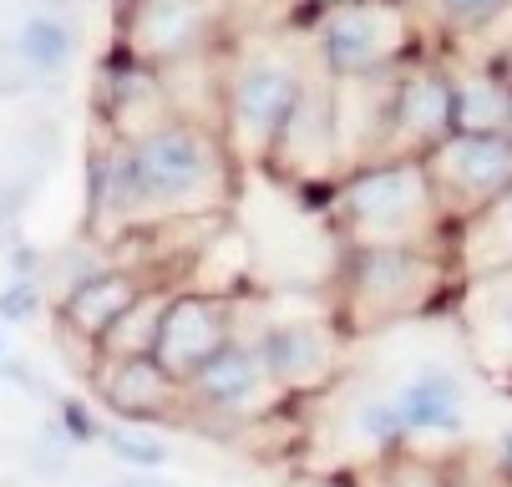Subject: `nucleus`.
Here are the masks:
<instances>
[{
  "mask_svg": "<svg viewBox=\"0 0 512 487\" xmlns=\"http://www.w3.org/2000/svg\"><path fill=\"white\" fill-rule=\"evenodd\" d=\"M229 183L234 158L218 127L168 117L137 137H107L87 173L92 229L122 239L173 219H203L229 198Z\"/></svg>",
  "mask_w": 512,
  "mask_h": 487,
  "instance_id": "nucleus-1",
  "label": "nucleus"
},
{
  "mask_svg": "<svg viewBox=\"0 0 512 487\" xmlns=\"http://www.w3.org/2000/svg\"><path fill=\"white\" fill-rule=\"evenodd\" d=\"M330 224L345 249H376V244H442L447 224L436 214L431 183L416 158H371L350 163L335 178Z\"/></svg>",
  "mask_w": 512,
  "mask_h": 487,
  "instance_id": "nucleus-2",
  "label": "nucleus"
},
{
  "mask_svg": "<svg viewBox=\"0 0 512 487\" xmlns=\"http://www.w3.org/2000/svg\"><path fill=\"white\" fill-rule=\"evenodd\" d=\"M452 285V259L436 244H376V249H345L340 274V320L350 335L376 330L406 315H421L436 295Z\"/></svg>",
  "mask_w": 512,
  "mask_h": 487,
  "instance_id": "nucleus-3",
  "label": "nucleus"
},
{
  "mask_svg": "<svg viewBox=\"0 0 512 487\" xmlns=\"http://www.w3.org/2000/svg\"><path fill=\"white\" fill-rule=\"evenodd\" d=\"M305 66L289 51H244L218 97V137L234 168H269V153L305 92Z\"/></svg>",
  "mask_w": 512,
  "mask_h": 487,
  "instance_id": "nucleus-4",
  "label": "nucleus"
},
{
  "mask_svg": "<svg viewBox=\"0 0 512 487\" xmlns=\"http://www.w3.org/2000/svg\"><path fill=\"white\" fill-rule=\"evenodd\" d=\"M421 31L401 0H350L320 16V72L325 82H376L416 56Z\"/></svg>",
  "mask_w": 512,
  "mask_h": 487,
  "instance_id": "nucleus-5",
  "label": "nucleus"
},
{
  "mask_svg": "<svg viewBox=\"0 0 512 487\" xmlns=\"http://www.w3.org/2000/svg\"><path fill=\"white\" fill-rule=\"evenodd\" d=\"M421 173L431 183L436 214L447 234L467 219H477L487 203H497L512 188V137L507 132H452L442 148L421 158Z\"/></svg>",
  "mask_w": 512,
  "mask_h": 487,
  "instance_id": "nucleus-6",
  "label": "nucleus"
},
{
  "mask_svg": "<svg viewBox=\"0 0 512 487\" xmlns=\"http://www.w3.org/2000/svg\"><path fill=\"white\" fill-rule=\"evenodd\" d=\"M452 77L442 56H411L401 72H391L386 97V132L376 158H426L452 137Z\"/></svg>",
  "mask_w": 512,
  "mask_h": 487,
  "instance_id": "nucleus-7",
  "label": "nucleus"
},
{
  "mask_svg": "<svg viewBox=\"0 0 512 487\" xmlns=\"http://www.w3.org/2000/svg\"><path fill=\"white\" fill-rule=\"evenodd\" d=\"M224 0H137V6L117 21V46L132 51L137 61L168 66L208 56L218 41V26H224Z\"/></svg>",
  "mask_w": 512,
  "mask_h": 487,
  "instance_id": "nucleus-8",
  "label": "nucleus"
},
{
  "mask_svg": "<svg viewBox=\"0 0 512 487\" xmlns=\"http://www.w3.org/2000/svg\"><path fill=\"white\" fill-rule=\"evenodd\" d=\"M234 300H239V295H208V290L178 285L173 300H168V310H163L158 340H153V366H158L168 381L188 386V381L203 371V361H213V356L239 335V325H234Z\"/></svg>",
  "mask_w": 512,
  "mask_h": 487,
  "instance_id": "nucleus-9",
  "label": "nucleus"
},
{
  "mask_svg": "<svg viewBox=\"0 0 512 487\" xmlns=\"http://www.w3.org/2000/svg\"><path fill=\"white\" fill-rule=\"evenodd\" d=\"M340 153H345V132H340V87L325 77H310L295 112H289L279 143L269 153V168L305 178H340Z\"/></svg>",
  "mask_w": 512,
  "mask_h": 487,
  "instance_id": "nucleus-10",
  "label": "nucleus"
},
{
  "mask_svg": "<svg viewBox=\"0 0 512 487\" xmlns=\"http://www.w3.org/2000/svg\"><path fill=\"white\" fill-rule=\"evenodd\" d=\"M188 406L218 411V416H234V422H254V416H274L279 411V391L259 361V345L234 335L213 361H203V371L183 386Z\"/></svg>",
  "mask_w": 512,
  "mask_h": 487,
  "instance_id": "nucleus-11",
  "label": "nucleus"
},
{
  "mask_svg": "<svg viewBox=\"0 0 512 487\" xmlns=\"http://www.w3.org/2000/svg\"><path fill=\"white\" fill-rule=\"evenodd\" d=\"M259 361L274 381V391L289 401V396H315L335 381V330L330 325H315V320H284V325H269L259 340Z\"/></svg>",
  "mask_w": 512,
  "mask_h": 487,
  "instance_id": "nucleus-12",
  "label": "nucleus"
},
{
  "mask_svg": "<svg viewBox=\"0 0 512 487\" xmlns=\"http://www.w3.org/2000/svg\"><path fill=\"white\" fill-rule=\"evenodd\" d=\"M102 122L112 127V137H137L158 122H168V92H163V72L148 61H137L132 51H112L102 66Z\"/></svg>",
  "mask_w": 512,
  "mask_h": 487,
  "instance_id": "nucleus-13",
  "label": "nucleus"
},
{
  "mask_svg": "<svg viewBox=\"0 0 512 487\" xmlns=\"http://www.w3.org/2000/svg\"><path fill=\"white\" fill-rule=\"evenodd\" d=\"M97 396L102 406L127 427H153V422H168L178 406H188L183 386L168 381L153 356H127V361H102L97 371Z\"/></svg>",
  "mask_w": 512,
  "mask_h": 487,
  "instance_id": "nucleus-14",
  "label": "nucleus"
},
{
  "mask_svg": "<svg viewBox=\"0 0 512 487\" xmlns=\"http://www.w3.org/2000/svg\"><path fill=\"white\" fill-rule=\"evenodd\" d=\"M142 274L137 269H122V264H102V269H92V274H82L77 285H71L66 295H61V305H56V315H61V325H66V335H77V340H87L92 351H97V340L122 320V310L142 295Z\"/></svg>",
  "mask_w": 512,
  "mask_h": 487,
  "instance_id": "nucleus-15",
  "label": "nucleus"
},
{
  "mask_svg": "<svg viewBox=\"0 0 512 487\" xmlns=\"http://www.w3.org/2000/svg\"><path fill=\"white\" fill-rule=\"evenodd\" d=\"M391 401H396L406 442L411 437H462V427H467V386H462L457 371L426 366Z\"/></svg>",
  "mask_w": 512,
  "mask_h": 487,
  "instance_id": "nucleus-16",
  "label": "nucleus"
},
{
  "mask_svg": "<svg viewBox=\"0 0 512 487\" xmlns=\"http://www.w3.org/2000/svg\"><path fill=\"white\" fill-rule=\"evenodd\" d=\"M447 239L457 280H502V274H512V188L497 203H487L477 219L457 224Z\"/></svg>",
  "mask_w": 512,
  "mask_h": 487,
  "instance_id": "nucleus-17",
  "label": "nucleus"
},
{
  "mask_svg": "<svg viewBox=\"0 0 512 487\" xmlns=\"http://www.w3.org/2000/svg\"><path fill=\"white\" fill-rule=\"evenodd\" d=\"M447 77H452V127L457 132H507L512 92H502L477 61L472 66L447 61Z\"/></svg>",
  "mask_w": 512,
  "mask_h": 487,
  "instance_id": "nucleus-18",
  "label": "nucleus"
},
{
  "mask_svg": "<svg viewBox=\"0 0 512 487\" xmlns=\"http://www.w3.org/2000/svg\"><path fill=\"white\" fill-rule=\"evenodd\" d=\"M178 285H142V295L122 310V320L97 340V361H127V356H153V340H158V325H163V310L173 300Z\"/></svg>",
  "mask_w": 512,
  "mask_h": 487,
  "instance_id": "nucleus-19",
  "label": "nucleus"
},
{
  "mask_svg": "<svg viewBox=\"0 0 512 487\" xmlns=\"http://www.w3.org/2000/svg\"><path fill=\"white\" fill-rule=\"evenodd\" d=\"M16 56L31 66V72L56 77V72H66V66L77 61V31H71L61 16H51V11H36L16 31Z\"/></svg>",
  "mask_w": 512,
  "mask_h": 487,
  "instance_id": "nucleus-20",
  "label": "nucleus"
},
{
  "mask_svg": "<svg viewBox=\"0 0 512 487\" xmlns=\"http://www.w3.org/2000/svg\"><path fill=\"white\" fill-rule=\"evenodd\" d=\"M97 442H102L122 467H132V472H158V467H168V442H163V437H153V432H142V427L107 422Z\"/></svg>",
  "mask_w": 512,
  "mask_h": 487,
  "instance_id": "nucleus-21",
  "label": "nucleus"
},
{
  "mask_svg": "<svg viewBox=\"0 0 512 487\" xmlns=\"http://www.w3.org/2000/svg\"><path fill=\"white\" fill-rule=\"evenodd\" d=\"M431 11L447 36H477L512 11V0H431Z\"/></svg>",
  "mask_w": 512,
  "mask_h": 487,
  "instance_id": "nucleus-22",
  "label": "nucleus"
},
{
  "mask_svg": "<svg viewBox=\"0 0 512 487\" xmlns=\"http://www.w3.org/2000/svg\"><path fill=\"white\" fill-rule=\"evenodd\" d=\"M350 427H355V437H360L365 447H376V452H386V457H396V452L406 447L396 401H365V406H355Z\"/></svg>",
  "mask_w": 512,
  "mask_h": 487,
  "instance_id": "nucleus-23",
  "label": "nucleus"
},
{
  "mask_svg": "<svg viewBox=\"0 0 512 487\" xmlns=\"http://www.w3.org/2000/svg\"><path fill=\"white\" fill-rule=\"evenodd\" d=\"M56 432H61L71 447H87V442H97V437H102V422L92 416V406H87V401L66 396V401H56Z\"/></svg>",
  "mask_w": 512,
  "mask_h": 487,
  "instance_id": "nucleus-24",
  "label": "nucleus"
},
{
  "mask_svg": "<svg viewBox=\"0 0 512 487\" xmlns=\"http://www.w3.org/2000/svg\"><path fill=\"white\" fill-rule=\"evenodd\" d=\"M386 487H452V477L436 462H421V457H391Z\"/></svg>",
  "mask_w": 512,
  "mask_h": 487,
  "instance_id": "nucleus-25",
  "label": "nucleus"
},
{
  "mask_svg": "<svg viewBox=\"0 0 512 487\" xmlns=\"http://www.w3.org/2000/svg\"><path fill=\"white\" fill-rule=\"evenodd\" d=\"M36 310H41V285H36V280H21V274H16V280L0 290V320L21 325V320H31Z\"/></svg>",
  "mask_w": 512,
  "mask_h": 487,
  "instance_id": "nucleus-26",
  "label": "nucleus"
},
{
  "mask_svg": "<svg viewBox=\"0 0 512 487\" xmlns=\"http://www.w3.org/2000/svg\"><path fill=\"white\" fill-rule=\"evenodd\" d=\"M477 66H482V72H487L502 92H512V36H502V41H497V46H492V51L477 61Z\"/></svg>",
  "mask_w": 512,
  "mask_h": 487,
  "instance_id": "nucleus-27",
  "label": "nucleus"
},
{
  "mask_svg": "<svg viewBox=\"0 0 512 487\" xmlns=\"http://www.w3.org/2000/svg\"><path fill=\"white\" fill-rule=\"evenodd\" d=\"M497 467H502V472L512 477V427H507V432L497 437Z\"/></svg>",
  "mask_w": 512,
  "mask_h": 487,
  "instance_id": "nucleus-28",
  "label": "nucleus"
},
{
  "mask_svg": "<svg viewBox=\"0 0 512 487\" xmlns=\"http://www.w3.org/2000/svg\"><path fill=\"white\" fill-rule=\"evenodd\" d=\"M497 330H502V345L512 351V295H507V305H502V315H497Z\"/></svg>",
  "mask_w": 512,
  "mask_h": 487,
  "instance_id": "nucleus-29",
  "label": "nucleus"
},
{
  "mask_svg": "<svg viewBox=\"0 0 512 487\" xmlns=\"http://www.w3.org/2000/svg\"><path fill=\"white\" fill-rule=\"evenodd\" d=\"M305 487H355V482L350 477H310Z\"/></svg>",
  "mask_w": 512,
  "mask_h": 487,
  "instance_id": "nucleus-30",
  "label": "nucleus"
},
{
  "mask_svg": "<svg viewBox=\"0 0 512 487\" xmlns=\"http://www.w3.org/2000/svg\"><path fill=\"white\" fill-rule=\"evenodd\" d=\"M107 6H112V16H117V21H122V16H127V11H132V6H137V0H107Z\"/></svg>",
  "mask_w": 512,
  "mask_h": 487,
  "instance_id": "nucleus-31",
  "label": "nucleus"
},
{
  "mask_svg": "<svg viewBox=\"0 0 512 487\" xmlns=\"http://www.w3.org/2000/svg\"><path fill=\"white\" fill-rule=\"evenodd\" d=\"M122 487H158V482H148V477H137V472H132V477H127Z\"/></svg>",
  "mask_w": 512,
  "mask_h": 487,
  "instance_id": "nucleus-32",
  "label": "nucleus"
},
{
  "mask_svg": "<svg viewBox=\"0 0 512 487\" xmlns=\"http://www.w3.org/2000/svg\"><path fill=\"white\" fill-rule=\"evenodd\" d=\"M320 11H335V6H350V0H315Z\"/></svg>",
  "mask_w": 512,
  "mask_h": 487,
  "instance_id": "nucleus-33",
  "label": "nucleus"
},
{
  "mask_svg": "<svg viewBox=\"0 0 512 487\" xmlns=\"http://www.w3.org/2000/svg\"><path fill=\"white\" fill-rule=\"evenodd\" d=\"M507 137H512V117H507Z\"/></svg>",
  "mask_w": 512,
  "mask_h": 487,
  "instance_id": "nucleus-34",
  "label": "nucleus"
},
{
  "mask_svg": "<svg viewBox=\"0 0 512 487\" xmlns=\"http://www.w3.org/2000/svg\"><path fill=\"white\" fill-rule=\"evenodd\" d=\"M0 356H6V340H0Z\"/></svg>",
  "mask_w": 512,
  "mask_h": 487,
  "instance_id": "nucleus-35",
  "label": "nucleus"
}]
</instances>
